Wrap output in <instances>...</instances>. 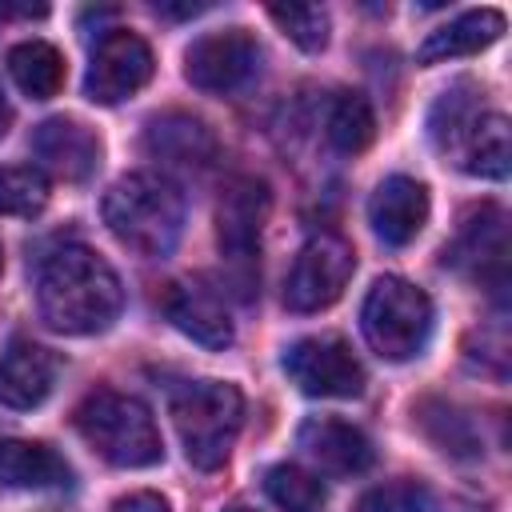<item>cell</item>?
Masks as SVG:
<instances>
[{
  "label": "cell",
  "mask_w": 512,
  "mask_h": 512,
  "mask_svg": "<svg viewBox=\"0 0 512 512\" xmlns=\"http://www.w3.org/2000/svg\"><path fill=\"white\" fill-rule=\"evenodd\" d=\"M40 320L60 336H96L116 324L124 288L116 268L88 244H60L36 272Z\"/></svg>",
  "instance_id": "1"
},
{
  "label": "cell",
  "mask_w": 512,
  "mask_h": 512,
  "mask_svg": "<svg viewBox=\"0 0 512 512\" xmlns=\"http://www.w3.org/2000/svg\"><path fill=\"white\" fill-rule=\"evenodd\" d=\"M108 232L136 256L160 260L184 236V192L156 172H128L104 192Z\"/></svg>",
  "instance_id": "2"
},
{
  "label": "cell",
  "mask_w": 512,
  "mask_h": 512,
  "mask_svg": "<svg viewBox=\"0 0 512 512\" xmlns=\"http://www.w3.org/2000/svg\"><path fill=\"white\" fill-rule=\"evenodd\" d=\"M76 432L112 468H152L164 456L160 428L144 400L128 392H92L76 404Z\"/></svg>",
  "instance_id": "3"
},
{
  "label": "cell",
  "mask_w": 512,
  "mask_h": 512,
  "mask_svg": "<svg viewBox=\"0 0 512 512\" xmlns=\"http://www.w3.org/2000/svg\"><path fill=\"white\" fill-rule=\"evenodd\" d=\"M168 412L180 432L188 464L200 472L224 468L244 424V392L228 380H188L172 392Z\"/></svg>",
  "instance_id": "4"
},
{
  "label": "cell",
  "mask_w": 512,
  "mask_h": 512,
  "mask_svg": "<svg viewBox=\"0 0 512 512\" xmlns=\"http://www.w3.org/2000/svg\"><path fill=\"white\" fill-rule=\"evenodd\" d=\"M360 332L368 348L392 364L424 352L432 336V300L404 276H380L360 304Z\"/></svg>",
  "instance_id": "5"
},
{
  "label": "cell",
  "mask_w": 512,
  "mask_h": 512,
  "mask_svg": "<svg viewBox=\"0 0 512 512\" xmlns=\"http://www.w3.org/2000/svg\"><path fill=\"white\" fill-rule=\"evenodd\" d=\"M356 272V248L340 232H316L296 252L288 280H284V308L288 312H320L336 304Z\"/></svg>",
  "instance_id": "6"
},
{
  "label": "cell",
  "mask_w": 512,
  "mask_h": 512,
  "mask_svg": "<svg viewBox=\"0 0 512 512\" xmlns=\"http://www.w3.org/2000/svg\"><path fill=\"white\" fill-rule=\"evenodd\" d=\"M268 212H272V192L256 176H236L216 204V244H220V256L232 264L240 288H252Z\"/></svg>",
  "instance_id": "7"
},
{
  "label": "cell",
  "mask_w": 512,
  "mask_h": 512,
  "mask_svg": "<svg viewBox=\"0 0 512 512\" xmlns=\"http://www.w3.org/2000/svg\"><path fill=\"white\" fill-rule=\"evenodd\" d=\"M284 372L304 396H320V400H352L368 384L364 364L340 336H304L288 344Z\"/></svg>",
  "instance_id": "8"
},
{
  "label": "cell",
  "mask_w": 512,
  "mask_h": 512,
  "mask_svg": "<svg viewBox=\"0 0 512 512\" xmlns=\"http://www.w3.org/2000/svg\"><path fill=\"white\" fill-rule=\"evenodd\" d=\"M260 72V44L248 28H216L188 44L184 80L208 96L240 92Z\"/></svg>",
  "instance_id": "9"
},
{
  "label": "cell",
  "mask_w": 512,
  "mask_h": 512,
  "mask_svg": "<svg viewBox=\"0 0 512 512\" xmlns=\"http://www.w3.org/2000/svg\"><path fill=\"white\" fill-rule=\"evenodd\" d=\"M152 72H156V56H152L148 40L128 28H112L92 48L84 96L92 104H120V100L136 96L152 80Z\"/></svg>",
  "instance_id": "10"
},
{
  "label": "cell",
  "mask_w": 512,
  "mask_h": 512,
  "mask_svg": "<svg viewBox=\"0 0 512 512\" xmlns=\"http://www.w3.org/2000/svg\"><path fill=\"white\" fill-rule=\"evenodd\" d=\"M444 264L472 276V280H492L496 288L504 284L508 268V224L496 204H480L464 216L460 232L452 244H444Z\"/></svg>",
  "instance_id": "11"
},
{
  "label": "cell",
  "mask_w": 512,
  "mask_h": 512,
  "mask_svg": "<svg viewBox=\"0 0 512 512\" xmlns=\"http://www.w3.org/2000/svg\"><path fill=\"white\" fill-rule=\"evenodd\" d=\"M60 380V356L28 336L8 340L0 352V404L12 412H32L40 408Z\"/></svg>",
  "instance_id": "12"
},
{
  "label": "cell",
  "mask_w": 512,
  "mask_h": 512,
  "mask_svg": "<svg viewBox=\"0 0 512 512\" xmlns=\"http://www.w3.org/2000/svg\"><path fill=\"white\" fill-rule=\"evenodd\" d=\"M32 156L52 176H60L68 184H84L100 168V136L88 124L72 120V116H52V120L36 124Z\"/></svg>",
  "instance_id": "13"
},
{
  "label": "cell",
  "mask_w": 512,
  "mask_h": 512,
  "mask_svg": "<svg viewBox=\"0 0 512 512\" xmlns=\"http://www.w3.org/2000/svg\"><path fill=\"white\" fill-rule=\"evenodd\" d=\"M300 448L304 456L328 472V476H360L376 464V448L372 440L348 424V420H336V416H308L300 424Z\"/></svg>",
  "instance_id": "14"
},
{
  "label": "cell",
  "mask_w": 512,
  "mask_h": 512,
  "mask_svg": "<svg viewBox=\"0 0 512 512\" xmlns=\"http://www.w3.org/2000/svg\"><path fill=\"white\" fill-rule=\"evenodd\" d=\"M428 188L412 176H388L368 196V224L388 248L412 244L428 224Z\"/></svg>",
  "instance_id": "15"
},
{
  "label": "cell",
  "mask_w": 512,
  "mask_h": 512,
  "mask_svg": "<svg viewBox=\"0 0 512 512\" xmlns=\"http://www.w3.org/2000/svg\"><path fill=\"white\" fill-rule=\"evenodd\" d=\"M144 148H148V156L164 160L168 168H184V172H204L220 156L212 128L188 112L152 116L144 128Z\"/></svg>",
  "instance_id": "16"
},
{
  "label": "cell",
  "mask_w": 512,
  "mask_h": 512,
  "mask_svg": "<svg viewBox=\"0 0 512 512\" xmlns=\"http://www.w3.org/2000/svg\"><path fill=\"white\" fill-rule=\"evenodd\" d=\"M164 316L188 340H196L204 348H216L220 352V348H228L236 340V328H232V316H228L224 300L212 288L196 284V280H180V284H172L164 292Z\"/></svg>",
  "instance_id": "17"
},
{
  "label": "cell",
  "mask_w": 512,
  "mask_h": 512,
  "mask_svg": "<svg viewBox=\"0 0 512 512\" xmlns=\"http://www.w3.org/2000/svg\"><path fill=\"white\" fill-rule=\"evenodd\" d=\"M500 36H504V12H496V8H472V12H460L456 20L440 24L436 32H428V40L420 44L416 60L420 64H444V60L476 56L488 44H496Z\"/></svg>",
  "instance_id": "18"
},
{
  "label": "cell",
  "mask_w": 512,
  "mask_h": 512,
  "mask_svg": "<svg viewBox=\"0 0 512 512\" xmlns=\"http://www.w3.org/2000/svg\"><path fill=\"white\" fill-rule=\"evenodd\" d=\"M0 484L4 488H68L72 464L44 440H4Z\"/></svg>",
  "instance_id": "19"
},
{
  "label": "cell",
  "mask_w": 512,
  "mask_h": 512,
  "mask_svg": "<svg viewBox=\"0 0 512 512\" xmlns=\"http://www.w3.org/2000/svg\"><path fill=\"white\" fill-rule=\"evenodd\" d=\"M452 164L468 176H480V180H504L512 168L508 120L500 112H480V120L468 128V136L452 152Z\"/></svg>",
  "instance_id": "20"
},
{
  "label": "cell",
  "mask_w": 512,
  "mask_h": 512,
  "mask_svg": "<svg viewBox=\"0 0 512 512\" xmlns=\"http://www.w3.org/2000/svg\"><path fill=\"white\" fill-rule=\"evenodd\" d=\"M480 88L472 80H456L452 88H444L428 112V136L436 144L440 156H452L460 148V140L468 136V128L480 120Z\"/></svg>",
  "instance_id": "21"
},
{
  "label": "cell",
  "mask_w": 512,
  "mask_h": 512,
  "mask_svg": "<svg viewBox=\"0 0 512 512\" xmlns=\"http://www.w3.org/2000/svg\"><path fill=\"white\" fill-rule=\"evenodd\" d=\"M8 76L28 100H48L64 84V56L48 40H20L8 52Z\"/></svg>",
  "instance_id": "22"
},
{
  "label": "cell",
  "mask_w": 512,
  "mask_h": 512,
  "mask_svg": "<svg viewBox=\"0 0 512 512\" xmlns=\"http://www.w3.org/2000/svg\"><path fill=\"white\" fill-rule=\"evenodd\" d=\"M328 140L336 152L344 156H356L364 152L372 140H376V116H372V104L360 96V92H340L332 100V112H328Z\"/></svg>",
  "instance_id": "23"
},
{
  "label": "cell",
  "mask_w": 512,
  "mask_h": 512,
  "mask_svg": "<svg viewBox=\"0 0 512 512\" xmlns=\"http://www.w3.org/2000/svg\"><path fill=\"white\" fill-rule=\"evenodd\" d=\"M264 492L280 512H320L324 508V484L296 468V464H276L264 472Z\"/></svg>",
  "instance_id": "24"
},
{
  "label": "cell",
  "mask_w": 512,
  "mask_h": 512,
  "mask_svg": "<svg viewBox=\"0 0 512 512\" xmlns=\"http://www.w3.org/2000/svg\"><path fill=\"white\" fill-rule=\"evenodd\" d=\"M268 16L300 52H324L328 48V36H332L328 8H320V4H272Z\"/></svg>",
  "instance_id": "25"
},
{
  "label": "cell",
  "mask_w": 512,
  "mask_h": 512,
  "mask_svg": "<svg viewBox=\"0 0 512 512\" xmlns=\"http://www.w3.org/2000/svg\"><path fill=\"white\" fill-rule=\"evenodd\" d=\"M48 204V176L32 164L0 168V216H36Z\"/></svg>",
  "instance_id": "26"
},
{
  "label": "cell",
  "mask_w": 512,
  "mask_h": 512,
  "mask_svg": "<svg viewBox=\"0 0 512 512\" xmlns=\"http://www.w3.org/2000/svg\"><path fill=\"white\" fill-rule=\"evenodd\" d=\"M420 428H424V436L440 448V452H452V456H476V432H472V420L468 416H460L456 408H448V404H440V400H428V404H420Z\"/></svg>",
  "instance_id": "27"
},
{
  "label": "cell",
  "mask_w": 512,
  "mask_h": 512,
  "mask_svg": "<svg viewBox=\"0 0 512 512\" xmlns=\"http://www.w3.org/2000/svg\"><path fill=\"white\" fill-rule=\"evenodd\" d=\"M356 512H436V496L424 480L416 476H400L388 484H376L360 496Z\"/></svg>",
  "instance_id": "28"
},
{
  "label": "cell",
  "mask_w": 512,
  "mask_h": 512,
  "mask_svg": "<svg viewBox=\"0 0 512 512\" xmlns=\"http://www.w3.org/2000/svg\"><path fill=\"white\" fill-rule=\"evenodd\" d=\"M112 512H172L160 492H128L112 504Z\"/></svg>",
  "instance_id": "29"
},
{
  "label": "cell",
  "mask_w": 512,
  "mask_h": 512,
  "mask_svg": "<svg viewBox=\"0 0 512 512\" xmlns=\"http://www.w3.org/2000/svg\"><path fill=\"white\" fill-rule=\"evenodd\" d=\"M156 12H160V16H196V12H204V4H180V8L156 4Z\"/></svg>",
  "instance_id": "30"
},
{
  "label": "cell",
  "mask_w": 512,
  "mask_h": 512,
  "mask_svg": "<svg viewBox=\"0 0 512 512\" xmlns=\"http://www.w3.org/2000/svg\"><path fill=\"white\" fill-rule=\"evenodd\" d=\"M8 128H12V108H8V100H4V92H0V140L8 136Z\"/></svg>",
  "instance_id": "31"
},
{
  "label": "cell",
  "mask_w": 512,
  "mask_h": 512,
  "mask_svg": "<svg viewBox=\"0 0 512 512\" xmlns=\"http://www.w3.org/2000/svg\"><path fill=\"white\" fill-rule=\"evenodd\" d=\"M224 512H256V508H244V504H232V508H224Z\"/></svg>",
  "instance_id": "32"
},
{
  "label": "cell",
  "mask_w": 512,
  "mask_h": 512,
  "mask_svg": "<svg viewBox=\"0 0 512 512\" xmlns=\"http://www.w3.org/2000/svg\"><path fill=\"white\" fill-rule=\"evenodd\" d=\"M0 272H4V248H0Z\"/></svg>",
  "instance_id": "33"
},
{
  "label": "cell",
  "mask_w": 512,
  "mask_h": 512,
  "mask_svg": "<svg viewBox=\"0 0 512 512\" xmlns=\"http://www.w3.org/2000/svg\"><path fill=\"white\" fill-rule=\"evenodd\" d=\"M4 12H8V8H0V16H4Z\"/></svg>",
  "instance_id": "34"
}]
</instances>
